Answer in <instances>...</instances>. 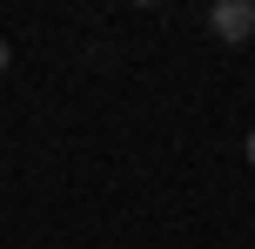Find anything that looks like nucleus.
<instances>
[{"mask_svg":"<svg viewBox=\"0 0 255 249\" xmlns=\"http://www.w3.org/2000/svg\"><path fill=\"white\" fill-rule=\"evenodd\" d=\"M208 27H215L222 40H249V34H255V0H215Z\"/></svg>","mask_w":255,"mask_h":249,"instance_id":"1","label":"nucleus"},{"mask_svg":"<svg viewBox=\"0 0 255 249\" xmlns=\"http://www.w3.org/2000/svg\"><path fill=\"white\" fill-rule=\"evenodd\" d=\"M7 61H13V47H7V40H0V74H7Z\"/></svg>","mask_w":255,"mask_h":249,"instance_id":"2","label":"nucleus"},{"mask_svg":"<svg viewBox=\"0 0 255 249\" xmlns=\"http://www.w3.org/2000/svg\"><path fill=\"white\" fill-rule=\"evenodd\" d=\"M249 162H255V128H249Z\"/></svg>","mask_w":255,"mask_h":249,"instance_id":"3","label":"nucleus"}]
</instances>
